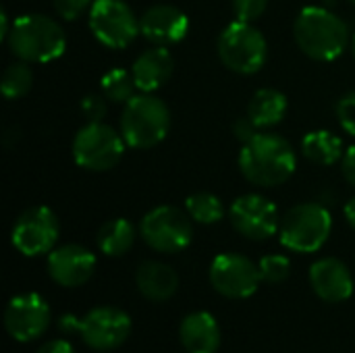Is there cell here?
I'll return each instance as SVG.
<instances>
[{"instance_id":"obj_1","label":"cell","mask_w":355,"mask_h":353,"mask_svg":"<svg viewBox=\"0 0 355 353\" xmlns=\"http://www.w3.org/2000/svg\"><path fill=\"white\" fill-rule=\"evenodd\" d=\"M297 154L293 146L277 133H258L241 146L239 171L258 187H277L293 177Z\"/></svg>"},{"instance_id":"obj_2","label":"cell","mask_w":355,"mask_h":353,"mask_svg":"<svg viewBox=\"0 0 355 353\" xmlns=\"http://www.w3.org/2000/svg\"><path fill=\"white\" fill-rule=\"evenodd\" d=\"M293 35L300 50L318 62L337 60L349 46L347 23L324 6H306L293 23Z\"/></svg>"},{"instance_id":"obj_3","label":"cell","mask_w":355,"mask_h":353,"mask_svg":"<svg viewBox=\"0 0 355 353\" xmlns=\"http://www.w3.org/2000/svg\"><path fill=\"white\" fill-rule=\"evenodd\" d=\"M10 52L25 62H52L62 56L67 48V35L58 21L48 15L29 12L12 21L6 35Z\"/></svg>"},{"instance_id":"obj_4","label":"cell","mask_w":355,"mask_h":353,"mask_svg":"<svg viewBox=\"0 0 355 353\" xmlns=\"http://www.w3.org/2000/svg\"><path fill=\"white\" fill-rule=\"evenodd\" d=\"M171 129V110L154 94H135L123 108L121 135L127 148L150 150L158 146Z\"/></svg>"},{"instance_id":"obj_5","label":"cell","mask_w":355,"mask_h":353,"mask_svg":"<svg viewBox=\"0 0 355 353\" xmlns=\"http://www.w3.org/2000/svg\"><path fill=\"white\" fill-rule=\"evenodd\" d=\"M333 216L318 202H304L285 212L281 218L279 239L283 248L297 254L318 252L331 237Z\"/></svg>"},{"instance_id":"obj_6","label":"cell","mask_w":355,"mask_h":353,"mask_svg":"<svg viewBox=\"0 0 355 353\" xmlns=\"http://www.w3.org/2000/svg\"><path fill=\"white\" fill-rule=\"evenodd\" d=\"M216 50L220 62L237 75L258 73L268 58L266 37L258 27L245 21L229 23L218 35Z\"/></svg>"},{"instance_id":"obj_7","label":"cell","mask_w":355,"mask_h":353,"mask_svg":"<svg viewBox=\"0 0 355 353\" xmlns=\"http://www.w3.org/2000/svg\"><path fill=\"white\" fill-rule=\"evenodd\" d=\"M125 139L121 131L100 123H85L73 137L71 154L77 166L89 173H106L114 169L125 154Z\"/></svg>"},{"instance_id":"obj_8","label":"cell","mask_w":355,"mask_h":353,"mask_svg":"<svg viewBox=\"0 0 355 353\" xmlns=\"http://www.w3.org/2000/svg\"><path fill=\"white\" fill-rule=\"evenodd\" d=\"M191 216L177 206H156L139 223V237L158 254H179L193 239Z\"/></svg>"},{"instance_id":"obj_9","label":"cell","mask_w":355,"mask_h":353,"mask_svg":"<svg viewBox=\"0 0 355 353\" xmlns=\"http://www.w3.org/2000/svg\"><path fill=\"white\" fill-rule=\"evenodd\" d=\"M94 37L112 50H123L139 35V19L125 0H94L87 12Z\"/></svg>"},{"instance_id":"obj_10","label":"cell","mask_w":355,"mask_h":353,"mask_svg":"<svg viewBox=\"0 0 355 353\" xmlns=\"http://www.w3.org/2000/svg\"><path fill=\"white\" fill-rule=\"evenodd\" d=\"M58 237H60V223L56 214L46 206H31L23 210L17 216L10 231L12 248L27 258L50 254L56 248Z\"/></svg>"},{"instance_id":"obj_11","label":"cell","mask_w":355,"mask_h":353,"mask_svg":"<svg viewBox=\"0 0 355 353\" xmlns=\"http://www.w3.org/2000/svg\"><path fill=\"white\" fill-rule=\"evenodd\" d=\"M210 285L216 293H220L227 300H245L252 298L262 281L260 266L252 262L243 254L225 252L218 254L208 270Z\"/></svg>"},{"instance_id":"obj_12","label":"cell","mask_w":355,"mask_h":353,"mask_svg":"<svg viewBox=\"0 0 355 353\" xmlns=\"http://www.w3.org/2000/svg\"><path fill=\"white\" fill-rule=\"evenodd\" d=\"M229 218L233 229L250 241H266L281 229L279 208L262 193L239 196L229 208Z\"/></svg>"},{"instance_id":"obj_13","label":"cell","mask_w":355,"mask_h":353,"mask_svg":"<svg viewBox=\"0 0 355 353\" xmlns=\"http://www.w3.org/2000/svg\"><path fill=\"white\" fill-rule=\"evenodd\" d=\"M131 316L114 306H98L77 322L83 343L94 352H112L131 335Z\"/></svg>"},{"instance_id":"obj_14","label":"cell","mask_w":355,"mask_h":353,"mask_svg":"<svg viewBox=\"0 0 355 353\" xmlns=\"http://www.w3.org/2000/svg\"><path fill=\"white\" fill-rule=\"evenodd\" d=\"M50 304L40 293H21L4 310V329L17 343L40 339L50 327Z\"/></svg>"},{"instance_id":"obj_15","label":"cell","mask_w":355,"mask_h":353,"mask_svg":"<svg viewBox=\"0 0 355 353\" xmlns=\"http://www.w3.org/2000/svg\"><path fill=\"white\" fill-rule=\"evenodd\" d=\"M46 268L50 279L67 289L85 285L96 273V256L83 246L64 243L48 254Z\"/></svg>"},{"instance_id":"obj_16","label":"cell","mask_w":355,"mask_h":353,"mask_svg":"<svg viewBox=\"0 0 355 353\" xmlns=\"http://www.w3.org/2000/svg\"><path fill=\"white\" fill-rule=\"evenodd\" d=\"M189 31L187 15L173 4H154L139 17V33L154 46L179 44Z\"/></svg>"},{"instance_id":"obj_17","label":"cell","mask_w":355,"mask_h":353,"mask_svg":"<svg viewBox=\"0 0 355 353\" xmlns=\"http://www.w3.org/2000/svg\"><path fill=\"white\" fill-rule=\"evenodd\" d=\"M310 285L314 293L329 304L347 302L354 295V277L339 258H322L310 266Z\"/></svg>"},{"instance_id":"obj_18","label":"cell","mask_w":355,"mask_h":353,"mask_svg":"<svg viewBox=\"0 0 355 353\" xmlns=\"http://www.w3.org/2000/svg\"><path fill=\"white\" fill-rule=\"evenodd\" d=\"M173 69H175V60L171 52L164 46H154L150 50H144L133 60L131 75L139 92L154 94L171 79Z\"/></svg>"},{"instance_id":"obj_19","label":"cell","mask_w":355,"mask_h":353,"mask_svg":"<svg viewBox=\"0 0 355 353\" xmlns=\"http://www.w3.org/2000/svg\"><path fill=\"white\" fill-rule=\"evenodd\" d=\"M179 339L187 353H216L220 347L218 320L204 310L191 312L181 320Z\"/></svg>"},{"instance_id":"obj_20","label":"cell","mask_w":355,"mask_h":353,"mask_svg":"<svg viewBox=\"0 0 355 353\" xmlns=\"http://www.w3.org/2000/svg\"><path fill=\"white\" fill-rule=\"evenodd\" d=\"M137 291L150 302H166L179 289V275L173 266L156 260H146L135 270Z\"/></svg>"},{"instance_id":"obj_21","label":"cell","mask_w":355,"mask_h":353,"mask_svg":"<svg viewBox=\"0 0 355 353\" xmlns=\"http://www.w3.org/2000/svg\"><path fill=\"white\" fill-rule=\"evenodd\" d=\"M248 114L258 125V129L275 127L287 114V96L275 87H262L252 96Z\"/></svg>"},{"instance_id":"obj_22","label":"cell","mask_w":355,"mask_h":353,"mask_svg":"<svg viewBox=\"0 0 355 353\" xmlns=\"http://www.w3.org/2000/svg\"><path fill=\"white\" fill-rule=\"evenodd\" d=\"M302 154L312 164L331 166V164L343 160L345 146H343V139L337 137L335 133H331L327 129H318V131H310V133L304 135Z\"/></svg>"},{"instance_id":"obj_23","label":"cell","mask_w":355,"mask_h":353,"mask_svg":"<svg viewBox=\"0 0 355 353\" xmlns=\"http://www.w3.org/2000/svg\"><path fill=\"white\" fill-rule=\"evenodd\" d=\"M135 237H137V231L133 223H129L127 218H112L100 227L96 241L104 256L121 258L133 248Z\"/></svg>"},{"instance_id":"obj_24","label":"cell","mask_w":355,"mask_h":353,"mask_svg":"<svg viewBox=\"0 0 355 353\" xmlns=\"http://www.w3.org/2000/svg\"><path fill=\"white\" fill-rule=\"evenodd\" d=\"M185 212L191 216L193 223H200V225H214L225 218V206L220 198L210 191L191 193L185 200Z\"/></svg>"},{"instance_id":"obj_25","label":"cell","mask_w":355,"mask_h":353,"mask_svg":"<svg viewBox=\"0 0 355 353\" xmlns=\"http://www.w3.org/2000/svg\"><path fill=\"white\" fill-rule=\"evenodd\" d=\"M100 89H102V96L108 100V102H114V104H127L133 96H135V79L131 75V71H125V69H110L102 75L100 79Z\"/></svg>"},{"instance_id":"obj_26","label":"cell","mask_w":355,"mask_h":353,"mask_svg":"<svg viewBox=\"0 0 355 353\" xmlns=\"http://www.w3.org/2000/svg\"><path fill=\"white\" fill-rule=\"evenodd\" d=\"M31 85H33V71H31L29 62H25V60H17V62L8 64L6 71L2 73L0 89L4 94V98H8V100L23 98L25 94H29Z\"/></svg>"},{"instance_id":"obj_27","label":"cell","mask_w":355,"mask_h":353,"mask_svg":"<svg viewBox=\"0 0 355 353\" xmlns=\"http://www.w3.org/2000/svg\"><path fill=\"white\" fill-rule=\"evenodd\" d=\"M258 266H260L262 281L264 283H270V285L283 283L291 275V262L283 254H268V256L260 258Z\"/></svg>"},{"instance_id":"obj_28","label":"cell","mask_w":355,"mask_h":353,"mask_svg":"<svg viewBox=\"0 0 355 353\" xmlns=\"http://www.w3.org/2000/svg\"><path fill=\"white\" fill-rule=\"evenodd\" d=\"M231 6H233L237 21L254 23L256 19H260L266 12L268 0H231Z\"/></svg>"},{"instance_id":"obj_29","label":"cell","mask_w":355,"mask_h":353,"mask_svg":"<svg viewBox=\"0 0 355 353\" xmlns=\"http://www.w3.org/2000/svg\"><path fill=\"white\" fill-rule=\"evenodd\" d=\"M337 121L341 125V129L345 133H349L352 137H355V92L345 94L339 102H337Z\"/></svg>"},{"instance_id":"obj_30","label":"cell","mask_w":355,"mask_h":353,"mask_svg":"<svg viewBox=\"0 0 355 353\" xmlns=\"http://www.w3.org/2000/svg\"><path fill=\"white\" fill-rule=\"evenodd\" d=\"M54 10L64 21H77L81 15L89 12L94 0H52Z\"/></svg>"},{"instance_id":"obj_31","label":"cell","mask_w":355,"mask_h":353,"mask_svg":"<svg viewBox=\"0 0 355 353\" xmlns=\"http://www.w3.org/2000/svg\"><path fill=\"white\" fill-rule=\"evenodd\" d=\"M106 102H108V100H106L104 96H100V94H89V96H85V98L81 100V114L85 117V121H87V123H100V121H104L106 110H108Z\"/></svg>"},{"instance_id":"obj_32","label":"cell","mask_w":355,"mask_h":353,"mask_svg":"<svg viewBox=\"0 0 355 353\" xmlns=\"http://www.w3.org/2000/svg\"><path fill=\"white\" fill-rule=\"evenodd\" d=\"M258 133H260V129H258V125L250 119V114L239 117V119L233 123V135L237 137V141H241V146L248 144V141H252Z\"/></svg>"},{"instance_id":"obj_33","label":"cell","mask_w":355,"mask_h":353,"mask_svg":"<svg viewBox=\"0 0 355 353\" xmlns=\"http://www.w3.org/2000/svg\"><path fill=\"white\" fill-rule=\"evenodd\" d=\"M341 171H343V177L347 179V183L355 189V146L345 150L343 160H341Z\"/></svg>"},{"instance_id":"obj_34","label":"cell","mask_w":355,"mask_h":353,"mask_svg":"<svg viewBox=\"0 0 355 353\" xmlns=\"http://www.w3.org/2000/svg\"><path fill=\"white\" fill-rule=\"evenodd\" d=\"M35 353H77L73 350L71 343L62 341V339H56V341H50V343H44Z\"/></svg>"},{"instance_id":"obj_35","label":"cell","mask_w":355,"mask_h":353,"mask_svg":"<svg viewBox=\"0 0 355 353\" xmlns=\"http://www.w3.org/2000/svg\"><path fill=\"white\" fill-rule=\"evenodd\" d=\"M10 27H12V23H8V15H6V10L2 8V10H0V37H2V40H6Z\"/></svg>"},{"instance_id":"obj_36","label":"cell","mask_w":355,"mask_h":353,"mask_svg":"<svg viewBox=\"0 0 355 353\" xmlns=\"http://www.w3.org/2000/svg\"><path fill=\"white\" fill-rule=\"evenodd\" d=\"M343 212H345L347 223H349V225L355 229V196L349 200V202H347V204H345V210H343Z\"/></svg>"},{"instance_id":"obj_37","label":"cell","mask_w":355,"mask_h":353,"mask_svg":"<svg viewBox=\"0 0 355 353\" xmlns=\"http://www.w3.org/2000/svg\"><path fill=\"white\" fill-rule=\"evenodd\" d=\"M349 48H352V54H354L355 58V33L352 35V42H349Z\"/></svg>"},{"instance_id":"obj_38","label":"cell","mask_w":355,"mask_h":353,"mask_svg":"<svg viewBox=\"0 0 355 353\" xmlns=\"http://www.w3.org/2000/svg\"><path fill=\"white\" fill-rule=\"evenodd\" d=\"M349 2H352V4H354V6H355V0H349Z\"/></svg>"},{"instance_id":"obj_39","label":"cell","mask_w":355,"mask_h":353,"mask_svg":"<svg viewBox=\"0 0 355 353\" xmlns=\"http://www.w3.org/2000/svg\"><path fill=\"white\" fill-rule=\"evenodd\" d=\"M327 2H329V0H327Z\"/></svg>"}]
</instances>
